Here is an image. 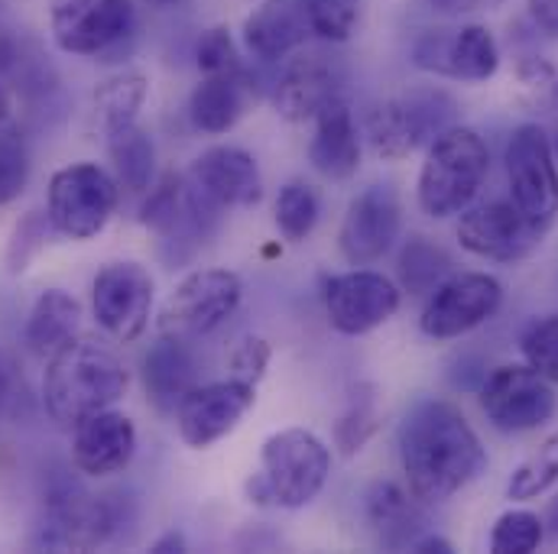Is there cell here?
I'll return each mask as SVG.
<instances>
[{"instance_id":"cell-1","label":"cell","mask_w":558,"mask_h":554,"mask_svg":"<svg viewBox=\"0 0 558 554\" xmlns=\"http://www.w3.org/2000/svg\"><path fill=\"white\" fill-rule=\"evenodd\" d=\"M400 464L418 503H445L474 483L487 467V451L464 413L445 399H418L403 416Z\"/></svg>"},{"instance_id":"cell-2","label":"cell","mask_w":558,"mask_h":554,"mask_svg":"<svg viewBox=\"0 0 558 554\" xmlns=\"http://www.w3.org/2000/svg\"><path fill=\"white\" fill-rule=\"evenodd\" d=\"M124 364L98 341L75 337L56 350L43 377V406L62 428H75L88 416L111 409L128 393Z\"/></svg>"},{"instance_id":"cell-3","label":"cell","mask_w":558,"mask_h":554,"mask_svg":"<svg viewBox=\"0 0 558 554\" xmlns=\"http://www.w3.org/2000/svg\"><path fill=\"white\" fill-rule=\"evenodd\" d=\"M331 477V451L308 428H282L260 447V470L247 480V496L257 506L305 509L318 500Z\"/></svg>"},{"instance_id":"cell-4","label":"cell","mask_w":558,"mask_h":554,"mask_svg":"<svg viewBox=\"0 0 558 554\" xmlns=\"http://www.w3.org/2000/svg\"><path fill=\"white\" fill-rule=\"evenodd\" d=\"M490 172V149L471 127H448L428 143L418 169L416 201L422 214L445 221L471 208Z\"/></svg>"},{"instance_id":"cell-5","label":"cell","mask_w":558,"mask_h":554,"mask_svg":"<svg viewBox=\"0 0 558 554\" xmlns=\"http://www.w3.org/2000/svg\"><path fill=\"white\" fill-rule=\"evenodd\" d=\"M52 42L69 56L111 62L137 33L134 0H52Z\"/></svg>"},{"instance_id":"cell-6","label":"cell","mask_w":558,"mask_h":554,"mask_svg":"<svg viewBox=\"0 0 558 554\" xmlns=\"http://www.w3.org/2000/svg\"><path fill=\"white\" fill-rule=\"evenodd\" d=\"M118 208V182L98 162H72L49 178L46 218L69 241L98 237Z\"/></svg>"},{"instance_id":"cell-7","label":"cell","mask_w":558,"mask_h":554,"mask_svg":"<svg viewBox=\"0 0 558 554\" xmlns=\"http://www.w3.org/2000/svg\"><path fill=\"white\" fill-rule=\"evenodd\" d=\"M510 201L539 227H553L558 218V159L556 146L539 124H520L504 152Z\"/></svg>"},{"instance_id":"cell-8","label":"cell","mask_w":558,"mask_h":554,"mask_svg":"<svg viewBox=\"0 0 558 554\" xmlns=\"http://www.w3.org/2000/svg\"><path fill=\"white\" fill-rule=\"evenodd\" d=\"M454 104L441 91H416L403 98H390L371 108L367 114V139L377 159L400 162L413 156L422 143H432L448 131Z\"/></svg>"},{"instance_id":"cell-9","label":"cell","mask_w":558,"mask_h":554,"mask_svg":"<svg viewBox=\"0 0 558 554\" xmlns=\"http://www.w3.org/2000/svg\"><path fill=\"white\" fill-rule=\"evenodd\" d=\"M244 301V282L231 270H195L162 305L159 331L169 337H205L221 328Z\"/></svg>"},{"instance_id":"cell-10","label":"cell","mask_w":558,"mask_h":554,"mask_svg":"<svg viewBox=\"0 0 558 554\" xmlns=\"http://www.w3.org/2000/svg\"><path fill=\"white\" fill-rule=\"evenodd\" d=\"M128 522V503L121 496H88L69 490L49 500L39 545L52 552H92L108 545Z\"/></svg>"},{"instance_id":"cell-11","label":"cell","mask_w":558,"mask_h":554,"mask_svg":"<svg viewBox=\"0 0 558 554\" xmlns=\"http://www.w3.org/2000/svg\"><path fill=\"white\" fill-rule=\"evenodd\" d=\"M322 301H325L328 324L338 334L361 337V334L377 331L400 311L403 292L390 276H384L377 270L354 267L348 273L325 279Z\"/></svg>"},{"instance_id":"cell-12","label":"cell","mask_w":558,"mask_h":554,"mask_svg":"<svg viewBox=\"0 0 558 554\" xmlns=\"http://www.w3.org/2000/svg\"><path fill=\"white\" fill-rule=\"evenodd\" d=\"M504 305V285L490 273H458L435 285L418 328L432 341H454L487 324Z\"/></svg>"},{"instance_id":"cell-13","label":"cell","mask_w":558,"mask_h":554,"mask_svg":"<svg viewBox=\"0 0 558 554\" xmlns=\"http://www.w3.org/2000/svg\"><path fill=\"white\" fill-rule=\"evenodd\" d=\"M481 409L500 431L523 434L556 416V386L530 364H504L481 386Z\"/></svg>"},{"instance_id":"cell-14","label":"cell","mask_w":558,"mask_h":554,"mask_svg":"<svg viewBox=\"0 0 558 554\" xmlns=\"http://www.w3.org/2000/svg\"><path fill=\"white\" fill-rule=\"evenodd\" d=\"M454 234L471 257L487 263H520L543 247L546 227L533 224L513 201H487L464 208Z\"/></svg>"},{"instance_id":"cell-15","label":"cell","mask_w":558,"mask_h":554,"mask_svg":"<svg viewBox=\"0 0 558 554\" xmlns=\"http://www.w3.org/2000/svg\"><path fill=\"white\" fill-rule=\"evenodd\" d=\"M403 231V205L393 185H371L361 195L351 198L341 231H338V247L341 257L351 267H371L384 260L393 244L400 241Z\"/></svg>"},{"instance_id":"cell-16","label":"cell","mask_w":558,"mask_h":554,"mask_svg":"<svg viewBox=\"0 0 558 554\" xmlns=\"http://www.w3.org/2000/svg\"><path fill=\"white\" fill-rule=\"evenodd\" d=\"M92 308L98 324L121 344H134L149 324L153 276L134 260L108 263L92 285Z\"/></svg>"},{"instance_id":"cell-17","label":"cell","mask_w":558,"mask_h":554,"mask_svg":"<svg viewBox=\"0 0 558 554\" xmlns=\"http://www.w3.org/2000/svg\"><path fill=\"white\" fill-rule=\"evenodd\" d=\"M254 403H257V386L231 380V377L195 386L175 409L179 438L189 447L205 451L218 444L221 438H228L241 424V418L254 409Z\"/></svg>"},{"instance_id":"cell-18","label":"cell","mask_w":558,"mask_h":554,"mask_svg":"<svg viewBox=\"0 0 558 554\" xmlns=\"http://www.w3.org/2000/svg\"><path fill=\"white\" fill-rule=\"evenodd\" d=\"M189 182L221 211L251 208L264 198V178L257 159L241 146H211L205 149L192 169Z\"/></svg>"},{"instance_id":"cell-19","label":"cell","mask_w":558,"mask_h":554,"mask_svg":"<svg viewBox=\"0 0 558 554\" xmlns=\"http://www.w3.org/2000/svg\"><path fill=\"white\" fill-rule=\"evenodd\" d=\"M416 65L461 82H487L500 69V46L487 26L468 23L451 36H425L416 46Z\"/></svg>"},{"instance_id":"cell-20","label":"cell","mask_w":558,"mask_h":554,"mask_svg":"<svg viewBox=\"0 0 558 554\" xmlns=\"http://www.w3.org/2000/svg\"><path fill=\"white\" fill-rule=\"evenodd\" d=\"M137 454V428L124 413L101 409L72 428V460L88 477L121 473Z\"/></svg>"},{"instance_id":"cell-21","label":"cell","mask_w":558,"mask_h":554,"mask_svg":"<svg viewBox=\"0 0 558 554\" xmlns=\"http://www.w3.org/2000/svg\"><path fill=\"white\" fill-rule=\"evenodd\" d=\"M335 98H341L338 69L325 56H302L286 65L274 101L286 121L305 124V121H315V114Z\"/></svg>"},{"instance_id":"cell-22","label":"cell","mask_w":558,"mask_h":554,"mask_svg":"<svg viewBox=\"0 0 558 554\" xmlns=\"http://www.w3.org/2000/svg\"><path fill=\"white\" fill-rule=\"evenodd\" d=\"M308 162L331 182H344L361 169V134L344 98L328 101L315 114V134L308 143Z\"/></svg>"},{"instance_id":"cell-23","label":"cell","mask_w":558,"mask_h":554,"mask_svg":"<svg viewBox=\"0 0 558 554\" xmlns=\"http://www.w3.org/2000/svg\"><path fill=\"white\" fill-rule=\"evenodd\" d=\"M143 386L149 403L166 413L175 416L179 403L198 386L195 383V357L189 350V344L182 337H169L162 334L143 357Z\"/></svg>"},{"instance_id":"cell-24","label":"cell","mask_w":558,"mask_h":554,"mask_svg":"<svg viewBox=\"0 0 558 554\" xmlns=\"http://www.w3.org/2000/svg\"><path fill=\"white\" fill-rule=\"evenodd\" d=\"M247 75H202V82L195 85L192 98H189V118L195 124V131L202 134H228L247 108Z\"/></svg>"},{"instance_id":"cell-25","label":"cell","mask_w":558,"mask_h":554,"mask_svg":"<svg viewBox=\"0 0 558 554\" xmlns=\"http://www.w3.org/2000/svg\"><path fill=\"white\" fill-rule=\"evenodd\" d=\"M78 324H82L78 298L62 288H46L29 308L23 341L36 357H52L56 350H62L69 341L78 337Z\"/></svg>"},{"instance_id":"cell-26","label":"cell","mask_w":558,"mask_h":554,"mask_svg":"<svg viewBox=\"0 0 558 554\" xmlns=\"http://www.w3.org/2000/svg\"><path fill=\"white\" fill-rule=\"evenodd\" d=\"M308 20L289 3L270 0L244 20V46L260 62H279L305 42Z\"/></svg>"},{"instance_id":"cell-27","label":"cell","mask_w":558,"mask_h":554,"mask_svg":"<svg viewBox=\"0 0 558 554\" xmlns=\"http://www.w3.org/2000/svg\"><path fill=\"white\" fill-rule=\"evenodd\" d=\"M403 487L380 480L364 496V513L387 549H410L422 535V513Z\"/></svg>"},{"instance_id":"cell-28","label":"cell","mask_w":558,"mask_h":554,"mask_svg":"<svg viewBox=\"0 0 558 554\" xmlns=\"http://www.w3.org/2000/svg\"><path fill=\"white\" fill-rule=\"evenodd\" d=\"M108 152H111V162H114V172H118V182L134 192L143 195L153 188V172H156V146L149 134L131 124V127H121V131H111L108 134Z\"/></svg>"},{"instance_id":"cell-29","label":"cell","mask_w":558,"mask_h":554,"mask_svg":"<svg viewBox=\"0 0 558 554\" xmlns=\"http://www.w3.org/2000/svg\"><path fill=\"white\" fill-rule=\"evenodd\" d=\"M146 95H149V78L143 72H134V69L101 82L95 91V111H98L105 134L137 124V114L146 104Z\"/></svg>"},{"instance_id":"cell-30","label":"cell","mask_w":558,"mask_h":554,"mask_svg":"<svg viewBox=\"0 0 558 554\" xmlns=\"http://www.w3.org/2000/svg\"><path fill=\"white\" fill-rule=\"evenodd\" d=\"M322 218V201H318V192L302 182V178H292L279 188L277 195V227L282 234V241L289 244H302L308 241V234L315 231Z\"/></svg>"},{"instance_id":"cell-31","label":"cell","mask_w":558,"mask_h":554,"mask_svg":"<svg viewBox=\"0 0 558 554\" xmlns=\"http://www.w3.org/2000/svg\"><path fill=\"white\" fill-rule=\"evenodd\" d=\"M558 483V431L549 434L530 457L520 460V467L507 480V500L513 503H530L543 496L549 487Z\"/></svg>"},{"instance_id":"cell-32","label":"cell","mask_w":558,"mask_h":554,"mask_svg":"<svg viewBox=\"0 0 558 554\" xmlns=\"http://www.w3.org/2000/svg\"><path fill=\"white\" fill-rule=\"evenodd\" d=\"M451 270V260L441 247H435L425 237H413L407 244V250L400 254V279L407 292H435L438 282H445Z\"/></svg>"},{"instance_id":"cell-33","label":"cell","mask_w":558,"mask_h":554,"mask_svg":"<svg viewBox=\"0 0 558 554\" xmlns=\"http://www.w3.org/2000/svg\"><path fill=\"white\" fill-rule=\"evenodd\" d=\"M374 431H377V390L371 383H357L348 399L344 416L335 424V441L351 457L371 441Z\"/></svg>"},{"instance_id":"cell-34","label":"cell","mask_w":558,"mask_h":554,"mask_svg":"<svg viewBox=\"0 0 558 554\" xmlns=\"http://www.w3.org/2000/svg\"><path fill=\"white\" fill-rule=\"evenodd\" d=\"M546 535V522L530 509L504 513L490 529V552L494 554H533L539 552Z\"/></svg>"},{"instance_id":"cell-35","label":"cell","mask_w":558,"mask_h":554,"mask_svg":"<svg viewBox=\"0 0 558 554\" xmlns=\"http://www.w3.org/2000/svg\"><path fill=\"white\" fill-rule=\"evenodd\" d=\"M29 182V146L20 127L0 121V208L16 201Z\"/></svg>"},{"instance_id":"cell-36","label":"cell","mask_w":558,"mask_h":554,"mask_svg":"<svg viewBox=\"0 0 558 554\" xmlns=\"http://www.w3.org/2000/svg\"><path fill=\"white\" fill-rule=\"evenodd\" d=\"M523 364H530L539 377L558 386V315L536 318L520 337Z\"/></svg>"},{"instance_id":"cell-37","label":"cell","mask_w":558,"mask_h":554,"mask_svg":"<svg viewBox=\"0 0 558 554\" xmlns=\"http://www.w3.org/2000/svg\"><path fill=\"white\" fill-rule=\"evenodd\" d=\"M361 16V0H308L305 20L308 29L328 42H348Z\"/></svg>"},{"instance_id":"cell-38","label":"cell","mask_w":558,"mask_h":554,"mask_svg":"<svg viewBox=\"0 0 558 554\" xmlns=\"http://www.w3.org/2000/svg\"><path fill=\"white\" fill-rule=\"evenodd\" d=\"M195 59H198V72H202V75H231V78L247 75V72H244V62H241V56H238L234 39H231L228 29H221V26L208 29V33L198 39Z\"/></svg>"},{"instance_id":"cell-39","label":"cell","mask_w":558,"mask_h":554,"mask_svg":"<svg viewBox=\"0 0 558 554\" xmlns=\"http://www.w3.org/2000/svg\"><path fill=\"white\" fill-rule=\"evenodd\" d=\"M270 360H274V347H270L260 334H247V337H241V341L231 347V354H228L231 380L260 386V380H264L267 370H270Z\"/></svg>"},{"instance_id":"cell-40","label":"cell","mask_w":558,"mask_h":554,"mask_svg":"<svg viewBox=\"0 0 558 554\" xmlns=\"http://www.w3.org/2000/svg\"><path fill=\"white\" fill-rule=\"evenodd\" d=\"M16 69H20V46L10 36V29L0 23V121H10V111H13Z\"/></svg>"},{"instance_id":"cell-41","label":"cell","mask_w":558,"mask_h":554,"mask_svg":"<svg viewBox=\"0 0 558 554\" xmlns=\"http://www.w3.org/2000/svg\"><path fill=\"white\" fill-rule=\"evenodd\" d=\"M33 221H36V218H26V221H20L16 231H13V244H10V273H23L26 263H29V257L43 247L46 231H43V224L33 231Z\"/></svg>"},{"instance_id":"cell-42","label":"cell","mask_w":558,"mask_h":554,"mask_svg":"<svg viewBox=\"0 0 558 554\" xmlns=\"http://www.w3.org/2000/svg\"><path fill=\"white\" fill-rule=\"evenodd\" d=\"M533 16L543 29H549L553 36L558 33V0H530Z\"/></svg>"},{"instance_id":"cell-43","label":"cell","mask_w":558,"mask_h":554,"mask_svg":"<svg viewBox=\"0 0 558 554\" xmlns=\"http://www.w3.org/2000/svg\"><path fill=\"white\" fill-rule=\"evenodd\" d=\"M149 552L153 554H179V552H189V542H185V535L182 532H166L162 539H156L153 545H149Z\"/></svg>"},{"instance_id":"cell-44","label":"cell","mask_w":558,"mask_h":554,"mask_svg":"<svg viewBox=\"0 0 558 554\" xmlns=\"http://www.w3.org/2000/svg\"><path fill=\"white\" fill-rule=\"evenodd\" d=\"M413 552L418 554H428V552H438V554H448V552H454L451 549V542L448 539H441V535H418L416 542L410 545Z\"/></svg>"},{"instance_id":"cell-45","label":"cell","mask_w":558,"mask_h":554,"mask_svg":"<svg viewBox=\"0 0 558 554\" xmlns=\"http://www.w3.org/2000/svg\"><path fill=\"white\" fill-rule=\"evenodd\" d=\"M7 403H10V370H7V364L0 360V418H3Z\"/></svg>"},{"instance_id":"cell-46","label":"cell","mask_w":558,"mask_h":554,"mask_svg":"<svg viewBox=\"0 0 558 554\" xmlns=\"http://www.w3.org/2000/svg\"><path fill=\"white\" fill-rule=\"evenodd\" d=\"M428 3L438 7V10H451V13H454V10H471L477 0H428Z\"/></svg>"},{"instance_id":"cell-47","label":"cell","mask_w":558,"mask_h":554,"mask_svg":"<svg viewBox=\"0 0 558 554\" xmlns=\"http://www.w3.org/2000/svg\"><path fill=\"white\" fill-rule=\"evenodd\" d=\"M546 526H549V532L558 539V496L549 503V509H546V519H543Z\"/></svg>"},{"instance_id":"cell-48","label":"cell","mask_w":558,"mask_h":554,"mask_svg":"<svg viewBox=\"0 0 558 554\" xmlns=\"http://www.w3.org/2000/svg\"><path fill=\"white\" fill-rule=\"evenodd\" d=\"M146 3H153V7H159V10H166V7H179V3H185V0H146Z\"/></svg>"},{"instance_id":"cell-49","label":"cell","mask_w":558,"mask_h":554,"mask_svg":"<svg viewBox=\"0 0 558 554\" xmlns=\"http://www.w3.org/2000/svg\"><path fill=\"white\" fill-rule=\"evenodd\" d=\"M553 146H556V159H558V137H556V143H553Z\"/></svg>"}]
</instances>
